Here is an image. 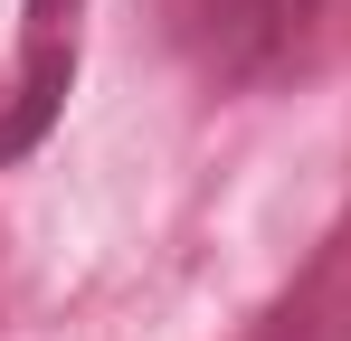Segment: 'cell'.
<instances>
[{
    "mask_svg": "<svg viewBox=\"0 0 351 341\" xmlns=\"http://www.w3.org/2000/svg\"><path fill=\"white\" fill-rule=\"evenodd\" d=\"M66 86H76V48H58V38H29V76H19L10 114H0V162H29V152L48 142V123H58Z\"/></svg>",
    "mask_w": 351,
    "mask_h": 341,
    "instance_id": "2",
    "label": "cell"
},
{
    "mask_svg": "<svg viewBox=\"0 0 351 341\" xmlns=\"http://www.w3.org/2000/svg\"><path fill=\"white\" fill-rule=\"evenodd\" d=\"M180 19H190V48L228 86H266V76H294L323 48L332 0H180Z\"/></svg>",
    "mask_w": 351,
    "mask_h": 341,
    "instance_id": "1",
    "label": "cell"
}]
</instances>
